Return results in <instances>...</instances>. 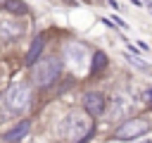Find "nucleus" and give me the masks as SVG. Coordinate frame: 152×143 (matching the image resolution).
Listing matches in <instances>:
<instances>
[{"label": "nucleus", "mask_w": 152, "mask_h": 143, "mask_svg": "<svg viewBox=\"0 0 152 143\" xmlns=\"http://www.w3.org/2000/svg\"><path fill=\"white\" fill-rule=\"evenodd\" d=\"M93 129H95V122L86 110H71L59 122V138L64 143H86Z\"/></svg>", "instance_id": "nucleus-1"}, {"label": "nucleus", "mask_w": 152, "mask_h": 143, "mask_svg": "<svg viewBox=\"0 0 152 143\" xmlns=\"http://www.w3.org/2000/svg\"><path fill=\"white\" fill-rule=\"evenodd\" d=\"M5 7H7V12H14V14H26L28 12V7L21 0H5Z\"/></svg>", "instance_id": "nucleus-11"}, {"label": "nucleus", "mask_w": 152, "mask_h": 143, "mask_svg": "<svg viewBox=\"0 0 152 143\" xmlns=\"http://www.w3.org/2000/svg\"><path fill=\"white\" fill-rule=\"evenodd\" d=\"M28 133V122H19L17 126H12L10 131H5V141H12V143H17V141H21L24 136Z\"/></svg>", "instance_id": "nucleus-9"}, {"label": "nucleus", "mask_w": 152, "mask_h": 143, "mask_svg": "<svg viewBox=\"0 0 152 143\" xmlns=\"http://www.w3.org/2000/svg\"><path fill=\"white\" fill-rule=\"evenodd\" d=\"M131 112V98H126V95H114L112 100H109V117L112 119H121V117H126Z\"/></svg>", "instance_id": "nucleus-6"}, {"label": "nucleus", "mask_w": 152, "mask_h": 143, "mask_svg": "<svg viewBox=\"0 0 152 143\" xmlns=\"http://www.w3.org/2000/svg\"><path fill=\"white\" fill-rule=\"evenodd\" d=\"M66 60L76 67V69H81L83 67V62H86V55H88V50H86V45H81V43H69L66 45Z\"/></svg>", "instance_id": "nucleus-7"}, {"label": "nucleus", "mask_w": 152, "mask_h": 143, "mask_svg": "<svg viewBox=\"0 0 152 143\" xmlns=\"http://www.w3.org/2000/svg\"><path fill=\"white\" fill-rule=\"evenodd\" d=\"M21 33V26L19 24H12V21H0V38L7 41V38H17Z\"/></svg>", "instance_id": "nucleus-10"}, {"label": "nucleus", "mask_w": 152, "mask_h": 143, "mask_svg": "<svg viewBox=\"0 0 152 143\" xmlns=\"http://www.w3.org/2000/svg\"><path fill=\"white\" fill-rule=\"evenodd\" d=\"M138 143H152V141H138Z\"/></svg>", "instance_id": "nucleus-15"}, {"label": "nucleus", "mask_w": 152, "mask_h": 143, "mask_svg": "<svg viewBox=\"0 0 152 143\" xmlns=\"http://www.w3.org/2000/svg\"><path fill=\"white\" fill-rule=\"evenodd\" d=\"M138 100L145 102V105H150V102H152V88H150V86H147V88H140V91H138Z\"/></svg>", "instance_id": "nucleus-13"}, {"label": "nucleus", "mask_w": 152, "mask_h": 143, "mask_svg": "<svg viewBox=\"0 0 152 143\" xmlns=\"http://www.w3.org/2000/svg\"><path fill=\"white\" fill-rule=\"evenodd\" d=\"M152 129V122L147 117H131L126 119L121 126L114 129V141H133V138H140L142 133H147Z\"/></svg>", "instance_id": "nucleus-4"}, {"label": "nucleus", "mask_w": 152, "mask_h": 143, "mask_svg": "<svg viewBox=\"0 0 152 143\" xmlns=\"http://www.w3.org/2000/svg\"><path fill=\"white\" fill-rule=\"evenodd\" d=\"M0 105H2V110H5L7 114H21V112L31 105V88H28V83H24V81L12 83V86L2 93Z\"/></svg>", "instance_id": "nucleus-2"}, {"label": "nucleus", "mask_w": 152, "mask_h": 143, "mask_svg": "<svg viewBox=\"0 0 152 143\" xmlns=\"http://www.w3.org/2000/svg\"><path fill=\"white\" fill-rule=\"evenodd\" d=\"M147 10H150V14H152V2H147Z\"/></svg>", "instance_id": "nucleus-14"}, {"label": "nucleus", "mask_w": 152, "mask_h": 143, "mask_svg": "<svg viewBox=\"0 0 152 143\" xmlns=\"http://www.w3.org/2000/svg\"><path fill=\"white\" fill-rule=\"evenodd\" d=\"M59 72H62V64H59L57 57H43V60H36V62H33L31 79H33L36 86L45 88V86H52V83L57 81Z\"/></svg>", "instance_id": "nucleus-3"}, {"label": "nucleus", "mask_w": 152, "mask_h": 143, "mask_svg": "<svg viewBox=\"0 0 152 143\" xmlns=\"http://www.w3.org/2000/svg\"><path fill=\"white\" fill-rule=\"evenodd\" d=\"M104 67H107V55H104V52H100V50H97V52H95V55H93V67H90V69H93V72H95V74H97V72H102V69H104Z\"/></svg>", "instance_id": "nucleus-12"}, {"label": "nucleus", "mask_w": 152, "mask_h": 143, "mask_svg": "<svg viewBox=\"0 0 152 143\" xmlns=\"http://www.w3.org/2000/svg\"><path fill=\"white\" fill-rule=\"evenodd\" d=\"M43 45H45V36H36V38H33V43L28 45V52H26V64H33V62L40 57Z\"/></svg>", "instance_id": "nucleus-8"}, {"label": "nucleus", "mask_w": 152, "mask_h": 143, "mask_svg": "<svg viewBox=\"0 0 152 143\" xmlns=\"http://www.w3.org/2000/svg\"><path fill=\"white\" fill-rule=\"evenodd\" d=\"M83 110H86L90 117H100V114H104V110H107V98H104L102 93H97V91H88V93L83 95Z\"/></svg>", "instance_id": "nucleus-5"}]
</instances>
